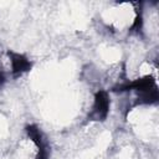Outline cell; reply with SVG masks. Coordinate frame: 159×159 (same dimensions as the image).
<instances>
[{"label": "cell", "mask_w": 159, "mask_h": 159, "mask_svg": "<svg viewBox=\"0 0 159 159\" xmlns=\"http://www.w3.org/2000/svg\"><path fill=\"white\" fill-rule=\"evenodd\" d=\"M112 92L122 93V92H134L135 102L134 106H150L157 104L159 99L158 86L152 76H144L142 78H137L134 81H124L120 84L112 87Z\"/></svg>", "instance_id": "obj_1"}, {"label": "cell", "mask_w": 159, "mask_h": 159, "mask_svg": "<svg viewBox=\"0 0 159 159\" xmlns=\"http://www.w3.org/2000/svg\"><path fill=\"white\" fill-rule=\"evenodd\" d=\"M111 98L106 89H98L93 96L92 107L87 114L88 122H104L109 114Z\"/></svg>", "instance_id": "obj_2"}, {"label": "cell", "mask_w": 159, "mask_h": 159, "mask_svg": "<svg viewBox=\"0 0 159 159\" xmlns=\"http://www.w3.org/2000/svg\"><path fill=\"white\" fill-rule=\"evenodd\" d=\"M27 138L35 144L37 153L35 159H50V144L43 132L36 124H27L25 127Z\"/></svg>", "instance_id": "obj_3"}, {"label": "cell", "mask_w": 159, "mask_h": 159, "mask_svg": "<svg viewBox=\"0 0 159 159\" xmlns=\"http://www.w3.org/2000/svg\"><path fill=\"white\" fill-rule=\"evenodd\" d=\"M7 56L11 66V75L14 78L22 76L32 68V62L25 55L14 51H7Z\"/></svg>", "instance_id": "obj_4"}, {"label": "cell", "mask_w": 159, "mask_h": 159, "mask_svg": "<svg viewBox=\"0 0 159 159\" xmlns=\"http://www.w3.org/2000/svg\"><path fill=\"white\" fill-rule=\"evenodd\" d=\"M137 15L134 17V21L129 29L130 34H135V35H140L143 31V12H142V7L137 9Z\"/></svg>", "instance_id": "obj_5"}, {"label": "cell", "mask_w": 159, "mask_h": 159, "mask_svg": "<svg viewBox=\"0 0 159 159\" xmlns=\"http://www.w3.org/2000/svg\"><path fill=\"white\" fill-rule=\"evenodd\" d=\"M5 82H6V77H5V73L2 72V71H0V88L5 84Z\"/></svg>", "instance_id": "obj_6"}]
</instances>
